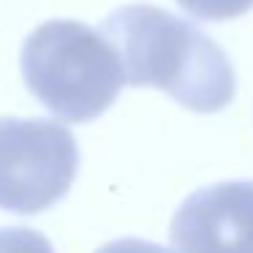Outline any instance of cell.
<instances>
[{"label":"cell","instance_id":"cell-1","mask_svg":"<svg viewBox=\"0 0 253 253\" xmlns=\"http://www.w3.org/2000/svg\"><path fill=\"white\" fill-rule=\"evenodd\" d=\"M106 36L120 57L126 82L158 87L199 115L231 104L237 90L229 55L207 33L158 6L133 3L104 19Z\"/></svg>","mask_w":253,"mask_h":253},{"label":"cell","instance_id":"cell-2","mask_svg":"<svg viewBox=\"0 0 253 253\" xmlns=\"http://www.w3.org/2000/svg\"><path fill=\"white\" fill-rule=\"evenodd\" d=\"M19 63L28 90L66 123L101 117L126 84L115 46L77 19L39 25L25 39Z\"/></svg>","mask_w":253,"mask_h":253},{"label":"cell","instance_id":"cell-3","mask_svg":"<svg viewBox=\"0 0 253 253\" xmlns=\"http://www.w3.org/2000/svg\"><path fill=\"white\" fill-rule=\"evenodd\" d=\"M79 147L55 120L0 117V210L36 215L57 204L77 180Z\"/></svg>","mask_w":253,"mask_h":253},{"label":"cell","instance_id":"cell-4","mask_svg":"<svg viewBox=\"0 0 253 253\" xmlns=\"http://www.w3.org/2000/svg\"><path fill=\"white\" fill-rule=\"evenodd\" d=\"M174 253H253V180L193 191L171 218Z\"/></svg>","mask_w":253,"mask_h":253},{"label":"cell","instance_id":"cell-5","mask_svg":"<svg viewBox=\"0 0 253 253\" xmlns=\"http://www.w3.org/2000/svg\"><path fill=\"white\" fill-rule=\"evenodd\" d=\"M182 11L202 22H231L253 8V0H177Z\"/></svg>","mask_w":253,"mask_h":253},{"label":"cell","instance_id":"cell-6","mask_svg":"<svg viewBox=\"0 0 253 253\" xmlns=\"http://www.w3.org/2000/svg\"><path fill=\"white\" fill-rule=\"evenodd\" d=\"M0 253H55V248L36 229L0 226Z\"/></svg>","mask_w":253,"mask_h":253},{"label":"cell","instance_id":"cell-7","mask_svg":"<svg viewBox=\"0 0 253 253\" xmlns=\"http://www.w3.org/2000/svg\"><path fill=\"white\" fill-rule=\"evenodd\" d=\"M95 253H174V251L147 240H136V237H123V240H112L106 245H101Z\"/></svg>","mask_w":253,"mask_h":253}]
</instances>
